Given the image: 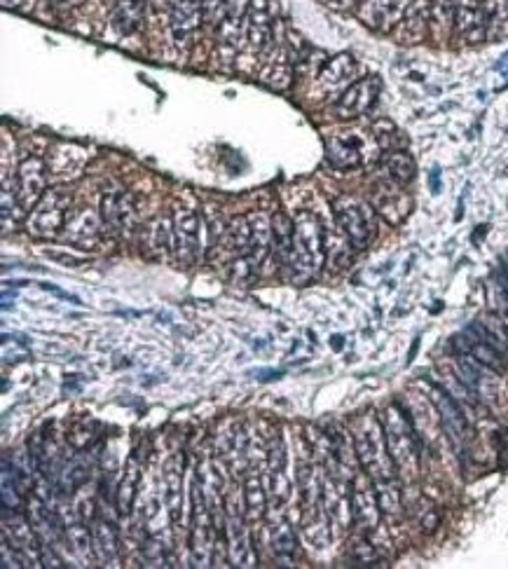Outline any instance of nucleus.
Returning <instances> with one entry per match:
<instances>
[{
    "mask_svg": "<svg viewBox=\"0 0 508 569\" xmlns=\"http://www.w3.org/2000/svg\"><path fill=\"white\" fill-rule=\"evenodd\" d=\"M352 511L354 523L359 525L363 532H375L377 527H380V499H377L373 478L363 469L352 478Z\"/></svg>",
    "mask_w": 508,
    "mask_h": 569,
    "instance_id": "ddd939ff",
    "label": "nucleus"
},
{
    "mask_svg": "<svg viewBox=\"0 0 508 569\" xmlns=\"http://www.w3.org/2000/svg\"><path fill=\"white\" fill-rule=\"evenodd\" d=\"M54 3V8H59V10H75V8H80L82 3H87V0H52Z\"/></svg>",
    "mask_w": 508,
    "mask_h": 569,
    "instance_id": "3c124183",
    "label": "nucleus"
},
{
    "mask_svg": "<svg viewBox=\"0 0 508 569\" xmlns=\"http://www.w3.org/2000/svg\"><path fill=\"white\" fill-rule=\"evenodd\" d=\"M162 485H164V509L169 513L171 523L178 525L183 516V455H178V452L167 464H164Z\"/></svg>",
    "mask_w": 508,
    "mask_h": 569,
    "instance_id": "c85d7f7f",
    "label": "nucleus"
},
{
    "mask_svg": "<svg viewBox=\"0 0 508 569\" xmlns=\"http://www.w3.org/2000/svg\"><path fill=\"white\" fill-rule=\"evenodd\" d=\"M249 223H251V246H249V256L244 258L258 274L260 265H263L272 253V239H274L272 218L267 214H251Z\"/></svg>",
    "mask_w": 508,
    "mask_h": 569,
    "instance_id": "7c9ffc66",
    "label": "nucleus"
},
{
    "mask_svg": "<svg viewBox=\"0 0 508 569\" xmlns=\"http://www.w3.org/2000/svg\"><path fill=\"white\" fill-rule=\"evenodd\" d=\"M52 157H59V160H64V162H52L50 164V169L57 176L68 174L66 169H71V174L75 176L80 171L82 162H85V155H82V150L75 148V146H59L57 150H54Z\"/></svg>",
    "mask_w": 508,
    "mask_h": 569,
    "instance_id": "c03bdc74",
    "label": "nucleus"
},
{
    "mask_svg": "<svg viewBox=\"0 0 508 569\" xmlns=\"http://www.w3.org/2000/svg\"><path fill=\"white\" fill-rule=\"evenodd\" d=\"M251 0H228V15L216 29V43L225 59H230L232 54L239 50L244 40L246 31V17H249Z\"/></svg>",
    "mask_w": 508,
    "mask_h": 569,
    "instance_id": "5701e85b",
    "label": "nucleus"
},
{
    "mask_svg": "<svg viewBox=\"0 0 508 569\" xmlns=\"http://www.w3.org/2000/svg\"><path fill=\"white\" fill-rule=\"evenodd\" d=\"M272 251L279 258L281 265H288L293 249V221L286 214H277L272 218Z\"/></svg>",
    "mask_w": 508,
    "mask_h": 569,
    "instance_id": "4c0bfd02",
    "label": "nucleus"
},
{
    "mask_svg": "<svg viewBox=\"0 0 508 569\" xmlns=\"http://www.w3.org/2000/svg\"><path fill=\"white\" fill-rule=\"evenodd\" d=\"M326 263V232L312 211H300L293 218V249L288 272L295 284H307L317 277Z\"/></svg>",
    "mask_w": 508,
    "mask_h": 569,
    "instance_id": "f257e3e1",
    "label": "nucleus"
},
{
    "mask_svg": "<svg viewBox=\"0 0 508 569\" xmlns=\"http://www.w3.org/2000/svg\"><path fill=\"white\" fill-rule=\"evenodd\" d=\"M92 530V527H89ZM85 523H66V539L68 544L73 546V551L78 558H82L85 562H94L96 553H94V539L92 532H89Z\"/></svg>",
    "mask_w": 508,
    "mask_h": 569,
    "instance_id": "a19ab883",
    "label": "nucleus"
},
{
    "mask_svg": "<svg viewBox=\"0 0 508 569\" xmlns=\"http://www.w3.org/2000/svg\"><path fill=\"white\" fill-rule=\"evenodd\" d=\"M405 413H408L410 422H413L422 445H431V448H434L438 441H443L445 429L441 415H438L434 401L429 399L427 392H413L405 396Z\"/></svg>",
    "mask_w": 508,
    "mask_h": 569,
    "instance_id": "9b49d317",
    "label": "nucleus"
},
{
    "mask_svg": "<svg viewBox=\"0 0 508 569\" xmlns=\"http://www.w3.org/2000/svg\"><path fill=\"white\" fill-rule=\"evenodd\" d=\"M457 0H431V29L436 36H445L455 24Z\"/></svg>",
    "mask_w": 508,
    "mask_h": 569,
    "instance_id": "37998d69",
    "label": "nucleus"
},
{
    "mask_svg": "<svg viewBox=\"0 0 508 569\" xmlns=\"http://www.w3.org/2000/svg\"><path fill=\"white\" fill-rule=\"evenodd\" d=\"M417 174V164L413 160V155L405 153V150H387V153L380 155L377 160V176L389 178L398 185H408L413 183V178Z\"/></svg>",
    "mask_w": 508,
    "mask_h": 569,
    "instance_id": "473e14b6",
    "label": "nucleus"
},
{
    "mask_svg": "<svg viewBox=\"0 0 508 569\" xmlns=\"http://www.w3.org/2000/svg\"><path fill=\"white\" fill-rule=\"evenodd\" d=\"M24 3H26V0H3V8H8V10H17V8H22Z\"/></svg>",
    "mask_w": 508,
    "mask_h": 569,
    "instance_id": "5fc2aeb1",
    "label": "nucleus"
},
{
    "mask_svg": "<svg viewBox=\"0 0 508 569\" xmlns=\"http://www.w3.org/2000/svg\"><path fill=\"white\" fill-rule=\"evenodd\" d=\"M146 19V0H118L111 12V29L118 36H134Z\"/></svg>",
    "mask_w": 508,
    "mask_h": 569,
    "instance_id": "f704fd0d",
    "label": "nucleus"
},
{
    "mask_svg": "<svg viewBox=\"0 0 508 569\" xmlns=\"http://www.w3.org/2000/svg\"><path fill=\"white\" fill-rule=\"evenodd\" d=\"M202 15H204V26L216 31L225 19V15H228V0H204Z\"/></svg>",
    "mask_w": 508,
    "mask_h": 569,
    "instance_id": "de8ad7c7",
    "label": "nucleus"
},
{
    "mask_svg": "<svg viewBox=\"0 0 508 569\" xmlns=\"http://www.w3.org/2000/svg\"><path fill=\"white\" fill-rule=\"evenodd\" d=\"M104 232L106 230L99 214H94L92 209H75L66 218L61 239L71 246H78V249H94Z\"/></svg>",
    "mask_w": 508,
    "mask_h": 569,
    "instance_id": "6ab92c4d",
    "label": "nucleus"
},
{
    "mask_svg": "<svg viewBox=\"0 0 508 569\" xmlns=\"http://www.w3.org/2000/svg\"><path fill=\"white\" fill-rule=\"evenodd\" d=\"M295 553H298V541H295L291 525L286 520H277L272 525V555L286 567L295 560Z\"/></svg>",
    "mask_w": 508,
    "mask_h": 569,
    "instance_id": "c9c22d12",
    "label": "nucleus"
},
{
    "mask_svg": "<svg viewBox=\"0 0 508 569\" xmlns=\"http://www.w3.org/2000/svg\"><path fill=\"white\" fill-rule=\"evenodd\" d=\"M272 50L263 61L260 68V80L274 89H286L291 85V75L295 71L293 66V52L288 50L281 38H272Z\"/></svg>",
    "mask_w": 508,
    "mask_h": 569,
    "instance_id": "a878e982",
    "label": "nucleus"
},
{
    "mask_svg": "<svg viewBox=\"0 0 508 569\" xmlns=\"http://www.w3.org/2000/svg\"><path fill=\"white\" fill-rule=\"evenodd\" d=\"M225 539H228V551L232 567H256V551L251 546V532H249V516H246L244 499L239 497L237 488H230L225 495V518H223Z\"/></svg>",
    "mask_w": 508,
    "mask_h": 569,
    "instance_id": "39448f33",
    "label": "nucleus"
},
{
    "mask_svg": "<svg viewBox=\"0 0 508 569\" xmlns=\"http://www.w3.org/2000/svg\"><path fill=\"white\" fill-rule=\"evenodd\" d=\"M485 19H487V40L508 38V0H485Z\"/></svg>",
    "mask_w": 508,
    "mask_h": 569,
    "instance_id": "58836bf2",
    "label": "nucleus"
},
{
    "mask_svg": "<svg viewBox=\"0 0 508 569\" xmlns=\"http://www.w3.org/2000/svg\"><path fill=\"white\" fill-rule=\"evenodd\" d=\"M0 567L5 569H17V567H26L24 555L17 551V546L3 534V544H0Z\"/></svg>",
    "mask_w": 508,
    "mask_h": 569,
    "instance_id": "09e8293b",
    "label": "nucleus"
},
{
    "mask_svg": "<svg viewBox=\"0 0 508 569\" xmlns=\"http://www.w3.org/2000/svg\"><path fill=\"white\" fill-rule=\"evenodd\" d=\"M352 249L354 244L349 242V237L342 230L340 235L338 232H331V235L326 232V260L328 265L335 267V270H342V267L352 260Z\"/></svg>",
    "mask_w": 508,
    "mask_h": 569,
    "instance_id": "79ce46f5",
    "label": "nucleus"
},
{
    "mask_svg": "<svg viewBox=\"0 0 508 569\" xmlns=\"http://www.w3.org/2000/svg\"><path fill=\"white\" fill-rule=\"evenodd\" d=\"M244 506H246V516L249 520L263 518L265 506H267V495L263 490V481H260L258 471L249 469L244 478Z\"/></svg>",
    "mask_w": 508,
    "mask_h": 569,
    "instance_id": "e433bc0d",
    "label": "nucleus"
},
{
    "mask_svg": "<svg viewBox=\"0 0 508 569\" xmlns=\"http://www.w3.org/2000/svg\"><path fill=\"white\" fill-rule=\"evenodd\" d=\"M141 473H143V459L141 450H134L129 455L125 471H122L120 485H118V511L122 516H129L134 509L136 497H139V485H141Z\"/></svg>",
    "mask_w": 508,
    "mask_h": 569,
    "instance_id": "72a5a7b5",
    "label": "nucleus"
},
{
    "mask_svg": "<svg viewBox=\"0 0 508 569\" xmlns=\"http://www.w3.org/2000/svg\"><path fill=\"white\" fill-rule=\"evenodd\" d=\"M380 420L396 469L408 473V476H415L420 471L422 441L417 436L408 413H405V408L398 406V403H391V406L382 410Z\"/></svg>",
    "mask_w": 508,
    "mask_h": 569,
    "instance_id": "7ed1b4c3",
    "label": "nucleus"
},
{
    "mask_svg": "<svg viewBox=\"0 0 508 569\" xmlns=\"http://www.w3.org/2000/svg\"><path fill=\"white\" fill-rule=\"evenodd\" d=\"M22 214L24 207L17 197V185H10V176L3 174V209H0V216H3V235L15 230V225Z\"/></svg>",
    "mask_w": 508,
    "mask_h": 569,
    "instance_id": "ea45409f",
    "label": "nucleus"
},
{
    "mask_svg": "<svg viewBox=\"0 0 508 569\" xmlns=\"http://www.w3.org/2000/svg\"><path fill=\"white\" fill-rule=\"evenodd\" d=\"M99 216H101V223H104V230L108 232V235H118V237L127 235V232L134 228V218H136L132 195L129 193L104 195Z\"/></svg>",
    "mask_w": 508,
    "mask_h": 569,
    "instance_id": "393cba45",
    "label": "nucleus"
},
{
    "mask_svg": "<svg viewBox=\"0 0 508 569\" xmlns=\"http://www.w3.org/2000/svg\"><path fill=\"white\" fill-rule=\"evenodd\" d=\"M354 3H359V0H328V5L335 10H347V8H352Z\"/></svg>",
    "mask_w": 508,
    "mask_h": 569,
    "instance_id": "864d4df0",
    "label": "nucleus"
},
{
    "mask_svg": "<svg viewBox=\"0 0 508 569\" xmlns=\"http://www.w3.org/2000/svg\"><path fill=\"white\" fill-rule=\"evenodd\" d=\"M499 457H501V466L508 469V431L504 436H501V450H499Z\"/></svg>",
    "mask_w": 508,
    "mask_h": 569,
    "instance_id": "603ef678",
    "label": "nucleus"
},
{
    "mask_svg": "<svg viewBox=\"0 0 508 569\" xmlns=\"http://www.w3.org/2000/svg\"><path fill=\"white\" fill-rule=\"evenodd\" d=\"M333 214L338 228L349 237L354 249H366L377 237L375 209L368 202L352 195H340L333 202Z\"/></svg>",
    "mask_w": 508,
    "mask_h": 569,
    "instance_id": "423d86ee",
    "label": "nucleus"
},
{
    "mask_svg": "<svg viewBox=\"0 0 508 569\" xmlns=\"http://www.w3.org/2000/svg\"><path fill=\"white\" fill-rule=\"evenodd\" d=\"M174 256L178 263L195 265L202 256V244H199V228L204 221L188 207H178L174 211Z\"/></svg>",
    "mask_w": 508,
    "mask_h": 569,
    "instance_id": "f8f14e48",
    "label": "nucleus"
},
{
    "mask_svg": "<svg viewBox=\"0 0 508 569\" xmlns=\"http://www.w3.org/2000/svg\"><path fill=\"white\" fill-rule=\"evenodd\" d=\"M380 92H382V80L377 78V75H368V78L356 80L354 85L347 87L338 97V101H335L333 113L338 115L340 120L361 118V115L373 111Z\"/></svg>",
    "mask_w": 508,
    "mask_h": 569,
    "instance_id": "9d476101",
    "label": "nucleus"
},
{
    "mask_svg": "<svg viewBox=\"0 0 508 569\" xmlns=\"http://www.w3.org/2000/svg\"><path fill=\"white\" fill-rule=\"evenodd\" d=\"M382 148L377 146L373 132H361V129H342L333 132L326 139V157L331 167L347 171L356 169L361 164L380 160Z\"/></svg>",
    "mask_w": 508,
    "mask_h": 569,
    "instance_id": "20e7f679",
    "label": "nucleus"
},
{
    "mask_svg": "<svg viewBox=\"0 0 508 569\" xmlns=\"http://www.w3.org/2000/svg\"><path fill=\"white\" fill-rule=\"evenodd\" d=\"M141 244L148 256L153 258H169L174 256V223L169 218L157 216L143 228Z\"/></svg>",
    "mask_w": 508,
    "mask_h": 569,
    "instance_id": "2f4dec72",
    "label": "nucleus"
},
{
    "mask_svg": "<svg viewBox=\"0 0 508 569\" xmlns=\"http://www.w3.org/2000/svg\"><path fill=\"white\" fill-rule=\"evenodd\" d=\"M352 560L356 562V567H377V562H380V553H377V548L370 544L368 539H354L352 541Z\"/></svg>",
    "mask_w": 508,
    "mask_h": 569,
    "instance_id": "49530a36",
    "label": "nucleus"
},
{
    "mask_svg": "<svg viewBox=\"0 0 508 569\" xmlns=\"http://www.w3.org/2000/svg\"><path fill=\"white\" fill-rule=\"evenodd\" d=\"M92 539L96 562H104L108 567H118L120 562V537L118 527L108 516H96L92 520Z\"/></svg>",
    "mask_w": 508,
    "mask_h": 569,
    "instance_id": "c756f323",
    "label": "nucleus"
},
{
    "mask_svg": "<svg viewBox=\"0 0 508 569\" xmlns=\"http://www.w3.org/2000/svg\"><path fill=\"white\" fill-rule=\"evenodd\" d=\"M452 33L462 45H478L487 40L485 0H457Z\"/></svg>",
    "mask_w": 508,
    "mask_h": 569,
    "instance_id": "f3484780",
    "label": "nucleus"
},
{
    "mask_svg": "<svg viewBox=\"0 0 508 569\" xmlns=\"http://www.w3.org/2000/svg\"><path fill=\"white\" fill-rule=\"evenodd\" d=\"M272 15L267 8L265 0H251L249 17H246V31H244V47L249 52L260 54L267 45L272 43Z\"/></svg>",
    "mask_w": 508,
    "mask_h": 569,
    "instance_id": "cd10ccee",
    "label": "nucleus"
},
{
    "mask_svg": "<svg viewBox=\"0 0 508 569\" xmlns=\"http://www.w3.org/2000/svg\"><path fill=\"white\" fill-rule=\"evenodd\" d=\"M216 520L211 516L207 502L197 481L192 483V523H190V560L192 567L214 565V551L218 539Z\"/></svg>",
    "mask_w": 508,
    "mask_h": 569,
    "instance_id": "0eeeda50",
    "label": "nucleus"
},
{
    "mask_svg": "<svg viewBox=\"0 0 508 569\" xmlns=\"http://www.w3.org/2000/svg\"><path fill=\"white\" fill-rule=\"evenodd\" d=\"M431 26V0H410L408 10L398 26L394 29V36L398 43L403 45H417L422 43Z\"/></svg>",
    "mask_w": 508,
    "mask_h": 569,
    "instance_id": "bb28decb",
    "label": "nucleus"
},
{
    "mask_svg": "<svg viewBox=\"0 0 508 569\" xmlns=\"http://www.w3.org/2000/svg\"><path fill=\"white\" fill-rule=\"evenodd\" d=\"M455 347L459 349V354L471 356V359L483 363L485 368H490L492 373H504L506 370V354L497 345H492L473 324L462 335H457Z\"/></svg>",
    "mask_w": 508,
    "mask_h": 569,
    "instance_id": "412c9836",
    "label": "nucleus"
},
{
    "mask_svg": "<svg viewBox=\"0 0 508 569\" xmlns=\"http://www.w3.org/2000/svg\"><path fill=\"white\" fill-rule=\"evenodd\" d=\"M354 450L361 469L373 478V483L396 481V464L391 459L387 436H384L382 420L375 413H361L352 422Z\"/></svg>",
    "mask_w": 508,
    "mask_h": 569,
    "instance_id": "f03ea898",
    "label": "nucleus"
},
{
    "mask_svg": "<svg viewBox=\"0 0 508 569\" xmlns=\"http://www.w3.org/2000/svg\"><path fill=\"white\" fill-rule=\"evenodd\" d=\"M47 164L40 157H26L17 171V197L24 211H31L47 190Z\"/></svg>",
    "mask_w": 508,
    "mask_h": 569,
    "instance_id": "b1692460",
    "label": "nucleus"
},
{
    "mask_svg": "<svg viewBox=\"0 0 508 569\" xmlns=\"http://www.w3.org/2000/svg\"><path fill=\"white\" fill-rule=\"evenodd\" d=\"M499 286L508 300V260H504V263L499 265Z\"/></svg>",
    "mask_w": 508,
    "mask_h": 569,
    "instance_id": "8fccbe9b",
    "label": "nucleus"
},
{
    "mask_svg": "<svg viewBox=\"0 0 508 569\" xmlns=\"http://www.w3.org/2000/svg\"><path fill=\"white\" fill-rule=\"evenodd\" d=\"M249 246H251V223L249 218L237 216L225 225V232L221 239L211 246L209 256H218V263L221 265H232L235 260L249 256Z\"/></svg>",
    "mask_w": 508,
    "mask_h": 569,
    "instance_id": "a211bd4d",
    "label": "nucleus"
},
{
    "mask_svg": "<svg viewBox=\"0 0 508 569\" xmlns=\"http://www.w3.org/2000/svg\"><path fill=\"white\" fill-rule=\"evenodd\" d=\"M408 5L410 0H359L356 15L368 29L387 33L396 29Z\"/></svg>",
    "mask_w": 508,
    "mask_h": 569,
    "instance_id": "4be33fe9",
    "label": "nucleus"
},
{
    "mask_svg": "<svg viewBox=\"0 0 508 569\" xmlns=\"http://www.w3.org/2000/svg\"><path fill=\"white\" fill-rule=\"evenodd\" d=\"M202 5L204 0H171L169 31L174 43L181 47V50L195 43L199 29L204 26Z\"/></svg>",
    "mask_w": 508,
    "mask_h": 569,
    "instance_id": "4468645a",
    "label": "nucleus"
},
{
    "mask_svg": "<svg viewBox=\"0 0 508 569\" xmlns=\"http://www.w3.org/2000/svg\"><path fill=\"white\" fill-rule=\"evenodd\" d=\"M354 75L356 61L352 54H338V57L328 59L314 78V99L340 97L347 87L354 85Z\"/></svg>",
    "mask_w": 508,
    "mask_h": 569,
    "instance_id": "2eb2a0df",
    "label": "nucleus"
},
{
    "mask_svg": "<svg viewBox=\"0 0 508 569\" xmlns=\"http://www.w3.org/2000/svg\"><path fill=\"white\" fill-rule=\"evenodd\" d=\"M424 392L429 394V399L434 401L438 415H441L445 438H448L452 445L466 443V438H469V424H466L462 408L457 406V401L452 399L450 392H445L443 387L434 385V382L424 385Z\"/></svg>",
    "mask_w": 508,
    "mask_h": 569,
    "instance_id": "dca6fc26",
    "label": "nucleus"
},
{
    "mask_svg": "<svg viewBox=\"0 0 508 569\" xmlns=\"http://www.w3.org/2000/svg\"><path fill=\"white\" fill-rule=\"evenodd\" d=\"M284 434L279 429L270 431L267 438V473H270V490L277 504H284L291 490V478H288V452H286Z\"/></svg>",
    "mask_w": 508,
    "mask_h": 569,
    "instance_id": "aec40b11",
    "label": "nucleus"
},
{
    "mask_svg": "<svg viewBox=\"0 0 508 569\" xmlns=\"http://www.w3.org/2000/svg\"><path fill=\"white\" fill-rule=\"evenodd\" d=\"M403 188L405 185L377 176L373 190H370V207L389 225H401L408 218L410 209H413V200H410V195Z\"/></svg>",
    "mask_w": 508,
    "mask_h": 569,
    "instance_id": "1a4fd4ad",
    "label": "nucleus"
},
{
    "mask_svg": "<svg viewBox=\"0 0 508 569\" xmlns=\"http://www.w3.org/2000/svg\"><path fill=\"white\" fill-rule=\"evenodd\" d=\"M68 207H71V193H68L66 188L47 190L36 207L29 211V218H26V230H29V235L40 239L61 235L68 218Z\"/></svg>",
    "mask_w": 508,
    "mask_h": 569,
    "instance_id": "6e6552de",
    "label": "nucleus"
},
{
    "mask_svg": "<svg viewBox=\"0 0 508 569\" xmlns=\"http://www.w3.org/2000/svg\"><path fill=\"white\" fill-rule=\"evenodd\" d=\"M370 132H373L377 146L382 148V153H387V150H396L398 146H401V141H403L401 132H398V129H396L394 125H391L389 120L375 122Z\"/></svg>",
    "mask_w": 508,
    "mask_h": 569,
    "instance_id": "a18cd8bd",
    "label": "nucleus"
}]
</instances>
